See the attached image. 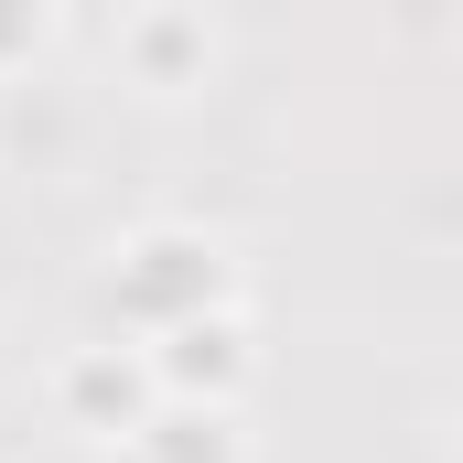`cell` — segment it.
<instances>
[{
	"instance_id": "4",
	"label": "cell",
	"mask_w": 463,
	"mask_h": 463,
	"mask_svg": "<svg viewBox=\"0 0 463 463\" xmlns=\"http://www.w3.org/2000/svg\"><path fill=\"white\" fill-rule=\"evenodd\" d=\"M151 377H162L173 410H248V388H259V324L248 313L184 324V335L151 345Z\"/></svg>"
},
{
	"instance_id": "6",
	"label": "cell",
	"mask_w": 463,
	"mask_h": 463,
	"mask_svg": "<svg viewBox=\"0 0 463 463\" xmlns=\"http://www.w3.org/2000/svg\"><path fill=\"white\" fill-rule=\"evenodd\" d=\"M43 43H54V11L43 0H0V76H22Z\"/></svg>"
},
{
	"instance_id": "5",
	"label": "cell",
	"mask_w": 463,
	"mask_h": 463,
	"mask_svg": "<svg viewBox=\"0 0 463 463\" xmlns=\"http://www.w3.org/2000/svg\"><path fill=\"white\" fill-rule=\"evenodd\" d=\"M109 463H248V431H237V410H151Z\"/></svg>"
},
{
	"instance_id": "1",
	"label": "cell",
	"mask_w": 463,
	"mask_h": 463,
	"mask_svg": "<svg viewBox=\"0 0 463 463\" xmlns=\"http://www.w3.org/2000/svg\"><path fill=\"white\" fill-rule=\"evenodd\" d=\"M98 302H109V324L129 335V345H162V335H184V324L248 313L237 248L216 227H184V216H151V227L118 237L109 269H98Z\"/></svg>"
},
{
	"instance_id": "2",
	"label": "cell",
	"mask_w": 463,
	"mask_h": 463,
	"mask_svg": "<svg viewBox=\"0 0 463 463\" xmlns=\"http://www.w3.org/2000/svg\"><path fill=\"white\" fill-rule=\"evenodd\" d=\"M43 399H54V420H65L76 442L118 453V442H129V431H140V420L162 410V377H151V345L109 335V345H65V355H54Z\"/></svg>"
},
{
	"instance_id": "3",
	"label": "cell",
	"mask_w": 463,
	"mask_h": 463,
	"mask_svg": "<svg viewBox=\"0 0 463 463\" xmlns=\"http://www.w3.org/2000/svg\"><path fill=\"white\" fill-rule=\"evenodd\" d=\"M109 54H118V76L140 87V98H194L216 65H227V33H216V11H194V0H140V11H118V33H109Z\"/></svg>"
}]
</instances>
